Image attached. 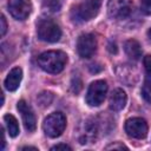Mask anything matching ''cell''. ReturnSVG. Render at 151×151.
Masks as SVG:
<instances>
[{"instance_id":"5bb4252c","label":"cell","mask_w":151,"mask_h":151,"mask_svg":"<svg viewBox=\"0 0 151 151\" xmlns=\"http://www.w3.org/2000/svg\"><path fill=\"white\" fill-rule=\"evenodd\" d=\"M124 51L127 54V57L130 59H132V60H138L142 57L140 45L134 39H130V40L125 41V44H124Z\"/></svg>"},{"instance_id":"7402d4cb","label":"cell","mask_w":151,"mask_h":151,"mask_svg":"<svg viewBox=\"0 0 151 151\" xmlns=\"http://www.w3.org/2000/svg\"><path fill=\"white\" fill-rule=\"evenodd\" d=\"M106 150H110V149H113V150H123V149H127L124 144H120V143H116V144H111V145H107L105 147Z\"/></svg>"},{"instance_id":"4fadbf2b","label":"cell","mask_w":151,"mask_h":151,"mask_svg":"<svg viewBox=\"0 0 151 151\" xmlns=\"http://www.w3.org/2000/svg\"><path fill=\"white\" fill-rule=\"evenodd\" d=\"M22 79V70L20 67H13L5 79V87L8 91H15Z\"/></svg>"},{"instance_id":"9a60e30c","label":"cell","mask_w":151,"mask_h":151,"mask_svg":"<svg viewBox=\"0 0 151 151\" xmlns=\"http://www.w3.org/2000/svg\"><path fill=\"white\" fill-rule=\"evenodd\" d=\"M4 122L6 124V127H7V131L9 133L11 137H17L19 134V124H18V120L15 119L14 116L7 113L4 116Z\"/></svg>"},{"instance_id":"9c48e42d","label":"cell","mask_w":151,"mask_h":151,"mask_svg":"<svg viewBox=\"0 0 151 151\" xmlns=\"http://www.w3.org/2000/svg\"><path fill=\"white\" fill-rule=\"evenodd\" d=\"M8 12L17 20H25L32 11L31 0H8Z\"/></svg>"},{"instance_id":"8fae6325","label":"cell","mask_w":151,"mask_h":151,"mask_svg":"<svg viewBox=\"0 0 151 151\" xmlns=\"http://www.w3.org/2000/svg\"><path fill=\"white\" fill-rule=\"evenodd\" d=\"M144 68H145V79L142 87V96L147 103H151V55L150 54L144 57Z\"/></svg>"},{"instance_id":"ffe728a7","label":"cell","mask_w":151,"mask_h":151,"mask_svg":"<svg viewBox=\"0 0 151 151\" xmlns=\"http://www.w3.org/2000/svg\"><path fill=\"white\" fill-rule=\"evenodd\" d=\"M6 31H7V22H6L5 17L1 15V19H0V34H1V37L5 35Z\"/></svg>"},{"instance_id":"277c9868","label":"cell","mask_w":151,"mask_h":151,"mask_svg":"<svg viewBox=\"0 0 151 151\" xmlns=\"http://www.w3.org/2000/svg\"><path fill=\"white\" fill-rule=\"evenodd\" d=\"M66 127V118L61 112H53L44 120L42 129L51 138L59 137Z\"/></svg>"},{"instance_id":"6da1fadb","label":"cell","mask_w":151,"mask_h":151,"mask_svg":"<svg viewBox=\"0 0 151 151\" xmlns=\"http://www.w3.org/2000/svg\"><path fill=\"white\" fill-rule=\"evenodd\" d=\"M67 63V55L63 51H47L38 57V65L48 73L57 74L61 72Z\"/></svg>"},{"instance_id":"d6986e66","label":"cell","mask_w":151,"mask_h":151,"mask_svg":"<svg viewBox=\"0 0 151 151\" xmlns=\"http://www.w3.org/2000/svg\"><path fill=\"white\" fill-rule=\"evenodd\" d=\"M140 8L144 14L151 15V0H140Z\"/></svg>"},{"instance_id":"d4e9b609","label":"cell","mask_w":151,"mask_h":151,"mask_svg":"<svg viewBox=\"0 0 151 151\" xmlns=\"http://www.w3.org/2000/svg\"><path fill=\"white\" fill-rule=\"evenodd\" d=\"M147 37H149V39L151 40V28H150V29L147 31Z\"/></svg>"},{"instance_id":"5b68a950","label":"cell","mask_w":151,"mask_h":151,"mask_svg":"<svg viewBox=\"0 0 151 151\" xmlns=\"http://www.w3.org/2000/svg\"><path fill=\"white\" fill-rule=\"evenodd\" d=\"M107 84L104 80H96L91 83L86 93V103L90 106H99L106 96Z\"/></svg>"},{"instance_id":"52a82bcc","label":"cell","mask_w":151,"mask_h":151,"mask_svg":"<svg viewBox=\"0 0 151 151\" xmlns=\"http://www.w3.org/2000/svg\"><path fill=\"white\" fill-rule=\"evenodd\" d=\"M97 48L96 37L91 33L81 34L77 40V51L81 58H91Z\"/></svg>"},{"instance_id":"30bf717a","label":"cell","mask_w":151,"mask_h":151,"mask_svg":"<svg viewBox=\"0 0 151 151\" xmlns=\"http://www.w3.org/2000/svg\"><path fill=\"white\" fill-rule=\"evenodd\" d=\"M17 109H18V111L21 114V118H22V123H24L25 129L28 132L35 131V129H37V119H35V116L33 113L32 107L25 100L21 99V100L18 101Z\"/></svg>"},{"instance_id":"ba28073f","label":"cell","mask_w":151,"mask_h":151,"mask_svg":"<svg viewBox=\"0 0 151 151\" xmlns=\"http://www.w3.org/2000/svg\"><path fill=\"white\" fill-rule=\"evenodd\" d=\"M131 2L130 0H110L107 5L109 15L117 20L126 19L131 13Z\"/></svg>"},{"instance_id":"2e32d148","label":"cell","mask_w":151,"mask_h":151,"mask_svg":"<svg viewBox=\"0 0 151 151\" xmlns=\"http://www.w3.org/2000/svg\"><path fill=\"white\" fill-rule=\"evenodd\" d=\"M37 99H38V101H39V104H40L41 106H48V105L51 104L52 99H53V94H52L51 92L45 91V92H41V93L37 97Z\"/></svg>"},{"instance_id":"44dd1931","label":"cell","mask_w":151,"mask_h":151,"mask_svg":"<svg viewBox=\"0 0 151 151\" xmlns=\"http://www.w3.org/2000/svg\"><path fill=\"white\" fill-rule=\"evenodd\" d=\"M51 150L52 151H54V150H68V151H71L72 150V147L71 146H68L67 144H58V145H54V146H52L51 147Z\"/></svg>"},{"instance_id":"cb8c5ba5","label":"cell","mask_w":151,"mask_h":151,"mask_svg":"<svg viewBox=\"0 0 151 151\" xmlns=\"http://www.w3.org/2000/svg\"><path fill=\"white\" fill-rule=\"evenodd\" d=\"M21 150H34V151H38V149L34 147V146H22Z\"/></svg>"},{"instance_id":"7a4b0ae2","label":"cell","mask_w":151,"mask_h":151,"mask_svg":"<svg viewBox=\"0 0 151 151\" xmlns=\"http://www.w3.org/2000/svg\"><path fill=\"white\" fill-rule=\"evenodd\" d=\"M100 5L101 0H85L73 7L72 17L78 21H88L98 14Z\"/></svg>"},{"instance_id":"603a6c76","label":"cell","mask_w":151,"mask_h":151,"mask_svg":"<svg viewBox=\"0 0 151 151\" xmlns=\"http://www.w3.org/2000/svg\"><path fill=\"white\" fill-rule=\"evenodd\" d=\"M107 50L110 51V53L112 54H116L118 52V48H117V44L114 41H110L109 45H107Z\"/></svg>"},{"instance_id":"7c38bea8","label":"cell","mask_w":151,"mask_h":151,"mask_svg":"<svg viewBox=\"0 0 151 151\" xmlns=\"http://www.w3.org/2000/svg\"><path fill=\"white\" fill-rule=\"evenodd\" d=\"M126 100H127L126 93L122 88H116L112 91V93L110 96V100H109L110 109L112 111H120L124 109Z\"/></svg>"},{"instance_id":"ac0fdd59","label":"cell","mask_w":151,"mask_h":151,"mask_svg":"<svg viewBox=\"0 0 151 151\" xmlns=\"http://www.w3.org/2000/svg\"><path fill=\"white\" fill-rule=\"evenodd\" d=\"M81 85H83V83H81V80H80L78 77L73 78V79H72V83H71V90H72V92L79 93L80 90H81V87H83Z\"/></svg>"},{"instance_id":"e0dca14e","label":"cell","mask_w":151,"mask_h":151,"mask_svg":"<svg viewBox=\"0 0 151 151\" xmlns=\"http://www.w3.org/2000/svg\"><path fill=\"white\" fill-rule=\"evenodd\" d=\"M42 5L50 11H58L60 7V0H41Z\"/></svg>"},{"instance_id":"3957f363","label":"cell","mask_w":151,"mask_h":151,"mask_svg":"<svg viewBox=\"0 0 151 151\" xmlns=\"http://www.w3.org/2000/svg\"><path fill=\"white\" fill-rule=\"evenodd\" d=\"M38 38L46 42H55L61 38L60 27L51 19H42L37 26Z\"/></svg>"},{"instance_id":"8992f818","label":"cell","mask_w":151,"mask_h":151,"mask_svg":"<svg viewBox=\"0 0 151 151\" xmlns=\"http://www.w3.org/2000/svg\"><path fill=\"white\" fill-rule=\"evenodd\" d=\"M125 131L129 137L142 139V138H145L147 134V124L145 119L139 118V117H133L126 120Z\"/></svg>"}]
</instances>
